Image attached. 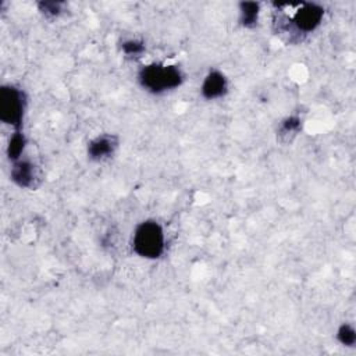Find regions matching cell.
Here are the masks:
<instances>
[{
    "mask_svg": "<svg viewBox=\"0 0 356 356\" xmlns=\"http://www.w3.org/2000/svg\"><path fill=\"white\" fill-rule=\"evenodd\" d=\"M138 81L147 92L160 95L181 86L184 82V74L177 65L152 63L139 70Z\"/></svg>",
    "mask_w": 356,
    "mask_h": 356,
    "instance_id": "cell-1",
    "label": "cell"
},
{
    "mask_svg": "<svg viewBox=\"0 0 356 356\" xmlns=\"http://www.w3.org/2000/svg\"><path fill=\"white\" fill-rule=\"evenodd\" d=\"M132 250L149 260L163 256L165 250V234L163 227L154 220H145L135 227L132 235Z\"/></svg>",
    "mask_w": 356,
    "mask_h": 356,
    "instance_id": "cell-2",
    "label": "cell"
},
{
    "mask_svg": "<svg viewBox=\"0 0 356 356\" xmlns=\"http://www.w3.org/2000/svg\"><path fill=\"white\" fill-rule=\"evenodd\" d=\"M26 110V95L15 85H3L0 88V120L1 122L21 129Z\"/></svg>",
    "mask_w": 356,
    "mask_h": 356,
    "instance_id": "cell-3",
    "label": "cell"
},
{
    "mask_svg": "<svg viewBox=\"0 0 356 356\" xmlns=\"http://www.w3.org/2000/svg\"><path fill=\"white\" fill-rule=\"evenodd\" d=\"M324 8L316 3H300L291 15V24L299 33L313 32L323 21Z\"/></svg>",
    "mask_w": 356,
    "mask_h": 356,
    "instance_id": "cell-4",
    "label": "cell"
},
{
    "mask_svg": "<svg viewBox=\"0 0 356 356\" xmlns=\"http://www.w3.org/2000/svg\"><path fill=\"white\" fill-rule=\"evenodd\" d=\"M10 177L15 185L26 189L36 188L42 179L39 168L32 161L25 159H19L13 163Z\"/></svg>",
    "mask_w": 356,
    "mask_h": 356,
    "instance_id": "cell-5",
    "label": "cell"
},
{
    "mask_svg": "<svg viewBox=\"0 0 356 356\" xmlns=\"http://www.w3.org/2000/svg\"><path fill=\"white\" fill-rule=\"evenodd\" d=\"M118 147V138L113 134H100L88 143V157L93 161H102L114 154Z\"/></svg>",
    "mask_w": 356,
    "mask_h": 356,
    "instance_id": "cell-6",
    "label": "cell"
},
{
    "mask_svg": "<svg viewBox=\"0 0 356 356\" xmlns=\"http://www.w3.org/2000/svg\"><path fill=\"white\" fill-rule=\"evenodd\" d=\"M228 92V81L225 75L218 70H211L203 79L200 93L207 100H216Z\"/></svg>",
    "mask_w": 356,
    "mask_h": 356,
    "instance_id": "cell-7",
    "label": "cell"
},
{
    "mask_svg": "<svg viewBox=\"0 0 356 356\" xmlns=\"http://www.w3.org/2000/svg\"><path fill=\"white\" fill-rule=\"evenodd\" d=\"M28 145V140H26V136L25 134L18 129V131H14L8 139V143H7V157L10 161H17L19 159H22V154L25 152V147Z\"/></svg>",
    "mask_w": 356,
    "mask_h": 356,
    "instance_id": "cell-8",
    "label": "cell"
},
{
    "mask_svg": "<svg viewBox=\"0 0 356 356\" xmlns=\"http://www.w3.org/2000/svg\"><path fill=\"white\" fill-rule=\"evenodd\" d=\"M260 14V4L256 1H242L239 3V22L245 28H253L257 25Z\"/></svg>",
    "mask_w": 356,
    "mask_h": 356,
    "instance_id": "cell-9",
    "label": "cell"
},
{
    "mask_svg": "<svg viewBox=\"0 0 356 356\" xmlns=\"http://www.w3.org/2000/svg\"><path fill=\"white\" fill-rule=\"evenodd\" d=\"M302 128V120L296 115L286 117L282 120L280 127V135H296Z\"/></svg>",
    "mask_w": 356,
    "mask_h": 356,
    "instance_id": "cell-10",
    "label": "cell"
},
{
    "mask_svg": "<svg viewBox=\"0 0 356 356\" xmlns=\"http://www.w3.org/2000/svg\"><path fill=\"white\" fill-rule=\"evenodd\" d=\"M337 339L343 346H353L356 342V332L350 324H342L337 331Z\"/></svg>",
    "mask_w": 356,
    "mask_h": 356,
    "instance_id": "cell-11",
    "label": "cell"
},
{
    "mask_svg": "<svg viewBox=\"0 0 356 356\" xmlns=\"http://www.w3.org/2000/svg\"><path fill=\"white\" fill-rule=\"evenodd\" d=\"M38 6H39V11L44 17L54 18L63 13L64 3H61V1H40Z\"/></svg>",
    "mask_w": 356,
    "mask_h": 356,
    "instance_id": "cell-12",
    "label": "cell"
},
{
    "mask_svg": "<svg viewBox=\"0 0 356 356\" xmlns=\"http://www.w3.org/2000/svg\"><path fill=\"white\" fill-rule=\"evenodd\" d=\"M121 49L127 56H138V54L143 53L145 43L138 39H128V40L122 42Z\"/></svg>",
    "mask_w": 356,
    "mask_h": 356,
    "instance_id": "cell-13",
    "label": "cell"
}]
</instances>
